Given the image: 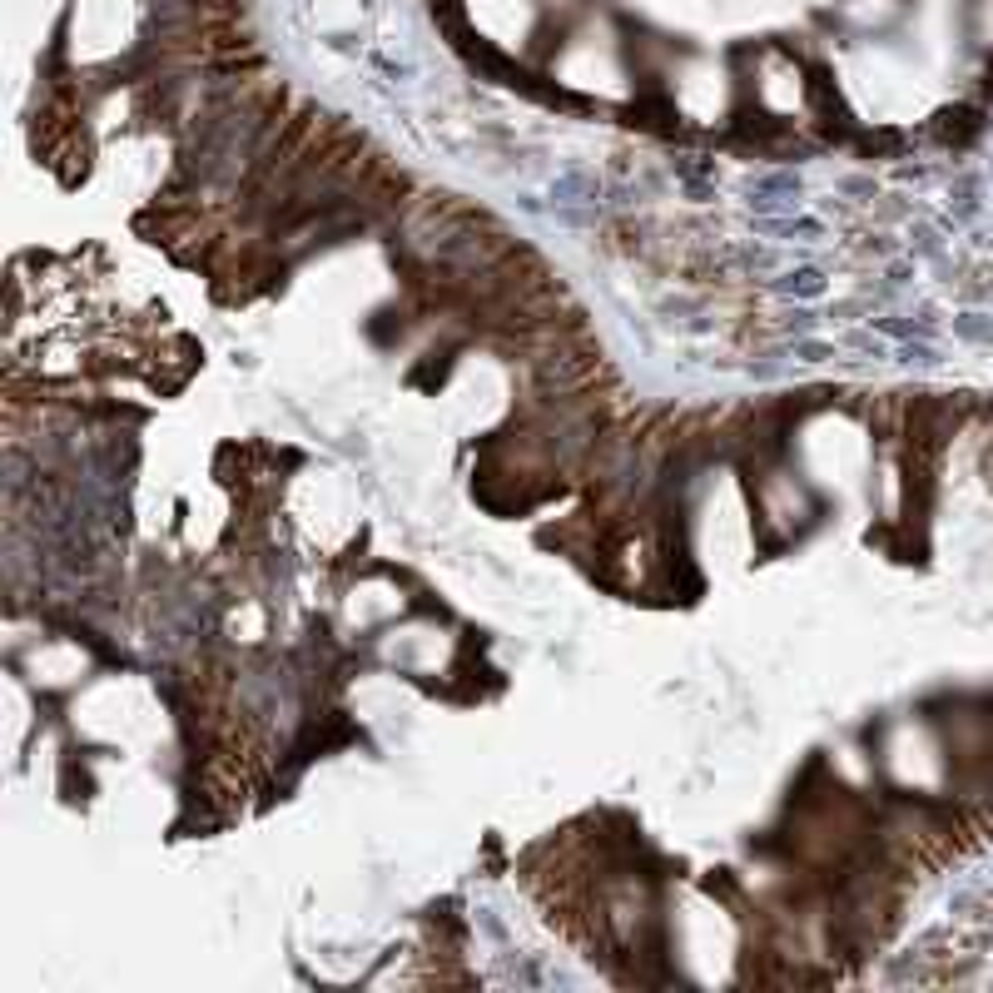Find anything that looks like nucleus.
<instances>
[{
  "label": "nucleus",
  "mask_w": 993,
  "mask_h": 993,
  "mask_svg": "<svg viewBox=\"0 0 993 993\" xmlns=\"http://www.w3.org/2000/svg\"><path fill=\"white\" fill-rule=\"evenodd\" d=\"M770 288L785 293V298H820V293H825V279H820V269H795V274H780Z\"/></svg>",
  "instance_id": "f257e3e1"
},
{
  "label": "nucleus",
  "mask_w": 993,
  "mask_h": 993,
  "mask_svg": "<svg viewBox=\"0 0 993 993\" xmlns=\"http://www.w3.org/2000/svg\"><path fill=\"white\" fill-rule=\"evenodd\" d=\"M795 358H830V348H820V343H795Z\"/></svg>",
  "instance_id": "f03ea898"
}]
</instances>
